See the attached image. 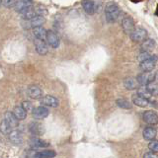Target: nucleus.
<instances>
[{
	"instance_id": "0eeeda50",
	"label": "nucleus",
	"mask_w": 158,
	"mask_h": 158,
	"mask_svg": "<svg viewBox=\"0 0 158 158\" xmlns=\"http://www.w3.org/2000/svg\"><path fill=\"white\" fill-rule=\"evenodd\" d=\"M47 43L53 48H57L59 47V37L54 33L53 31H47V37H46Z\"/></svg>"
},
{
	"instance_id": "9b49d317",
	"label": "nucleus",
	"mask_w": 158,
	"mask_h": 158,
	"mask_svg": "<svg viewBox=\"0 0 158 158\" xmlns=\"http://www.w3.org/2000/svg\"><path fill=\"white\" fill-rule=\"evenodd\" d=\"M122 28L126 34H131L135 30V23L130 17H125L122 20Z\"/></svg>"
},
{
	"instance_id": "c756f323",
	"label": "nucleus",
	"mask_w": 158,
	"mask_h": 158,
	"mask_svg": "<svg viewBox=\"0 0 158 158\" xmlns=\"http://www.w3.org/2000/svg\"><path fill=\"white\" fill-rule=\"evenodd\" d=\"M32 145L34 147H47L48 143L44 140L40 139V138H34V139H32Z\"/></svg>"
},
{
	"instance_id": "2f4dec72",
	"label": "nucleus",
	"mask_w": 158,
	"mask_h": 158,
	"mask_svg": "<svg viewBox=\"0 0 158 158\" xmlns=\"http://www.w3.org/2000/svg\"><path fill=\"white\" fill-rule=\"evenodd\" d=\"M152 56V54L149 52H145V51H142L139 54H138V60H139L140 62L141 61H144V60H146V59H148V58H150Z\"/></svg>"
},
{
	"instance_id": "dca6fc26",
	"label": "nucleus",
	"mask_w": 158,
	"mask_h": 158,
	"mask_svg": "<svg viewBox=\"0 0 158 158\" xmlns=\"http://www.w3.org/2000/svg\"><path fill=\"white\" fill-rule=\"evenodd\" d=\"M156 135H157V131H156V128L153 127H145L144 130H143V132H142L143 138H144L145 140H152V139H154Z\"/></svg>"
},
{
	"instance_id": "a211bd4d",
	"label": "nucleus",
	"mask_w": 158,
	"mask_h": 158,
	"mask_svg": "<svg viewBox=\"0 0 158 158\" xmlns=\"http://www.w3.org/2000/svg\"><path fill=\"white\" fill-rule=\"evenodd\" d=\"M9 139L12 143L17 144V145H20L23 142V137H22L21 132L19 131H15V130H13L9 133Z\"/></svg>"
},
{
	"instance_id": "4be33fe9",
	"label": "nucleus",
	"mask_w": 158,
	"mask_h": 158,
	"mask_svg": "<svg viewBox=\"0 0 158 158\" xmlns=\"http://www.w3.org/2000/svg\"><path fill=\"white\" fill-rule=\"evenodd\" d=\"M13 114L15 115V117H16L19 121H23L27 117V112L26 110L21 106V107H15L14 110H13Z\"/></svg>"
},
{
	"instance_id": "c85d7f7f",
	"label": "nucleus",
	"mask_w": 158,
	"mask_h": 158,
	"mask_svg": "<svg viewBox=\"0 0 158 158\" xmlns=\"http://www.w3.org/2000/svg\"><path fill=\"white\" fill-rule=\"evenodd\" d=\"M56 156V152L52 151V150H44V151H40L39 153H37L35 157H47V158H49V157H54Z\"/></svg>"
},
{
	"instance_id": "4468645a",
	"label": "nucleus",
	"mask_w": 158,
	"mask_h": 158,
	"mask_svg": "<svg viewBox=\"0 0 158 158\" xmlns=\"http://www.w3.org/2000/svg\"><path fill=\"white\" fill-rule=\"evenodd\" d=\"M123 86H125L127 90H135L139 87V83H138L136 78L127 77L123 80Z\"/></svg>"
},
{
	"instance_id": "9d476101",
	"label": "nucleus",
	"mask_w": 158,
	"mask_h": 158,
	"mask_svg": "<svg viewBox=\"0 0 158 158\" xmlns=\"http://www.w3.org/2000/svg\"><path fill=\"white\" fill-rule=\"evenodd\" d=\"M41 104L43 106H46V107H51V108H56L59 105V101L56 97L53 96H44V98H42L41 100Z\"/></svg>"
},
{
	"instance_id": "e433bc0d",
	"label": "nucleus",
	"mask_w": 158,
	"mask_h": 158,
	"mask_svg": "<svg viewBox=\"0 0 158 158\" xmlns=\"http://www.w3.org/2000/svg\"><path fill=\"white\" fill-rule=\"evenodd\" d=\"M1 3H2V0H0V5H1Z\"/></svg>"
},
{
	"instance_id": "5701e85b",
	"label": "nucleus",
	"mask_w": 158,
	"mask_h": 158,
	"mask_svg": "<svg viewBox=\"0 0 158 158\" xmlns=\"http://www.w3.org/2000/svg\"><path fill=\"white\" fill-rule=\"evenodd\" d=\"M154 47H155V42L153 41L152 39H148L147 38L141 44L142 51H145V52H150V51H152V49L154 48Z\"/></svg>"
},
{
	"instance_id": "7c9ffc66",
	"label": "nucleus",
	"mask_w": 158,
	"mask_h": 158,
	"mask_svg": "<svg viewBox=\"0 0 158 158\" xmlns=\"http://www.w3.org/2000/svg\"><path fill=\"white\" fill-rule=\"evenodd\" d=\"M148 148H149L150 152L158 153V140L155 139L150 140V142L148 143Z\"/></svg>"
},
{
	"instance_id": "6e6552de",
	"label": "nucleus",
	"mask_w": 158,
	"mask_h": 158,
	"mask_svg": "<svg viewBox=\"0 0 158 158\" xmlns=\"http://www.w3.org/2000/svg\"><path fill=\"white\" fill-rule=\"evenodd\" d=\"M142 118L146 123L154 126L158 123V115L153 111H146L142 114Z\"/></svg>"
},
{
	"instance_id": "473e14b6",
	"label": "nucleus",
	"mask_w": 158,
	"mask_h": 158,
	"mask_svg": "<svg viewBox=\"0 0 158 158\" xmlns=\"http://www.w3.org/2000/svg\"><path fill=\"white\" fill-rule=\"evenodd\" d=\"M22 107L26 110L27 113H33L34 111V106H33V104L30 102V101H24L22 103Z\"/></svg>"
},
{
	"instance_id": "2eb2a0df",
	"label": "nucleus",
	"mask_w": 158,
	"mask_h": 158,
	"mask_svg": "<svg viewBox=\"0 0 158 158\" xmlns=\"http://www.w3.org/2000/svg\"><path fill=\"white\" fill-rule=\"evenodd\" d=\"M28 94L32 99H41L43 96V91L39 86L32 85L28 89Z\"/></svg>"
},
{
	"instance_id": "393cba45",
	"label": "nucleus",
	"mask_w": 158,
	"mask_h": 158,
	"mask_svg": "<svg viewBox=\"0 0 158 158\" xmlns=\"http://www.w3.org/2000/svg\"><path fill=\"white\" fill-rule=\"evenodd\" d=\"M13 130L14 128L10 126L5 120H3L1 122V123H0V131H1L2 133H4V135H9V133L11 132Z\"/></svg>"
},
{
	"instance_id": "1a4fd4ad",
	"label": "nucleus",
	"mask_w": 158,
	"mask_h": 158,
	"mask_svg": "<svg viewBox=\"0 0 158 158\" xmlns=\"http://www.w3.org/2000/svg\"><path fill=\"white\" fill-rule=\"evenodd\" d=\"M32 114L36 120H43V118H47L48 116L49 111L46 106H39L34 109Z\"/></svg>"
},
{
	"instance_id": "b1692460",
	"label": "nucleus",
	"mask_w": 158,
	"mask_h": 158,
	"mask_svg": "<svg viewBox=\"0 0 158 158\" xmlns=\"http://www.w3.org/2000/svg\"><path fill=\"white\" fill-rule=\"evenodd\" d=\"M38 14V11L36 9H33L32 7L30 8V9H28V10H26L25 12H23V13H21V15H22V18L24 19V20H31L32 18H34L36 15Z\"/></svg>"
},
{
	"instance_id": "c9c22d12",
	"label": "nucleus",
	"mask_w": 158,
	"mask_h": 158,
	"mask_svg": "<svg viewBox=\"0 0 158 158\" xmlns=\"http://www.w3.org/2000/svg\"><path fill=\"white\" fill-rule=\"evenodd\" d=\"M154 80L158 81V70L156 72H154Z\"/></svg>"
},
{
	"instance_id": "f704fd0d",
	"label": "nucleus",
	"mask_w": 158,
	"mask_h": 158,
	"mask_svg": "<svg viewBox=\"0 0 158 158\" xmlns=\"http://www.w3.org/2000/svg\"><path fill=\"white\" fill-rule=\"evenodd\" d=\"M144 157L146 158H148V157H156V154H155V153L154 152H152V153H146V154L144 155Z\"/></svg>"
},
{
	"instance_id": "423d86ee",
	"label": "nucleus",
	"mask_w": 158,
	"mask_h": 158,
	"mask_svg": "<svg viewBox=\"0 0 158 158\" xmlns=\"http://www.w3.org/2000/svg\"><path fill=\"white\" fill-rule=\"evenodd\" d=\"M34 44H35V48H36L37 52L40 54V56H44V54L48 53V44H47L46 40L36 38V40H35V42H34Z\"/></svg>"
},
{
	"instance_id": "aec40b11",
	"label": "nucleus",
	"mask_w": 158,
	"mask_h": 158,
	"mask_svg": "<svg viewBox=\"0 0 158 158\" xmlns=\"http://www.w3.org/2000/svg\"><path fill=\"white\" fill-rule=\"evenodd\" d=\"M4 120L6 121L10 126H11L13 128H15V127H18V122H19V120L18 118L15 117V115L13 114V112L11 113V112H6L5 113V115H4Z\"/></svg>"
},
{
	"instance_id": "f8f14e48",
	"label": "nucleus",
	"mask_w": 158,
	"mask_h": 158,
	"mask_svg": "<svg viewBox=\"0 0 158 158\" xmlns=\"http://www.w3.org/2000/svg\"><path fill=\"white\" fill-rule=\"evenodd\" d=\"M82 7L84 9V11L89 15H93L97 11V5L92 0H83Z\"/></svg>"
},
{
	"instance_id": "bb28decb",
	"label": "nucleus",
	"mask_w": 158,
	"mask_h": 158,
	"mask_svg": "<svg viewBox=\"0 0 158 158\" xmlns=\"http://www.w3.org/2000/svg\"><path fill=\"white\" fill-rule=\"evenodd\" d=\"M137 95H139V96H141V97H143V98H145V99H147V100H150V98H151V94L149 93V91L147 90L146 89V87L145 86H142L141 88H139L138 87V90H137Z\"/></svg>"
},
{
	"instance_id": "412c9836",
	"label": "nucleus",
	"mask_w": 158,
	"mask_h": 158,
	"mask_svg": "<svg viewBox=\"0 0 158 158\" xmlns=\"http://www.w3.org/2000/svg\"><path fill=\"white\" fill-rule=\"evenodd\" d=\"M33 34L35 38L37 39H42V40H46L47 37V31L43 26H38V27H34L33 28Z\"/></svg>"
},
{
	"instance_id": "f3484780",
	"label": "nucleus",
	"mask_w": 158,
	"mask_h": 158,
	"mask_svg": "<svg viewBox=\"0 0 158 158\" xmlns=\"http://www.w3.org/2000/svg\"><path fill=\"white\" fill-rule=\"evenodd\" d=\"M46 22V18L43 14H37L34 18L31 20H29V26L30 27H38V26H42V25Z\"/></svg>"
},
{
	"instance_id": "20e7f679",
	"label": "nucleus",
	"mask_w": 158,
	"mask_h": 158,
	"mask_svg": "<svg viewBox=\"0 0 158 158\" xmlns=\"http://www.w3.org/2000/svg\"><path fill=\"white\" fill-rule=\"evenodd\" d=\"M33 6V1L32 0H17L14 4V8L17 12L23 13L26 10L30 9Z\"/></svg>"
},
{
	"instance_id": "72a5a7b5",
	"label": "nucleus",
	"mask_w": 158,
	"mask_h": 158,
	"mask_svg": "<svg viewBox=\"0 0 158 158\" xmlns=\"http://www.w3.org/2000/svg\"><path fill=\"white\" fill-rule=\"evenodd\" d=\"M2 2H3V5H4L5 7L10 8V7L14 6V4H15V2H16V0H2Z\"/></svg>"
},
{
	"instance_id": "f257e3e1",
	"label": "nucleus",
	"mask_w": 158,
	"mask_h": 158,
	"mask_svg": "<svg viewBox=\"0 0 158 158\" xmlns=\"http://www.w3.org/2000/svg\"><path fill=\"white\" fill-rule=\"evenodd\" d=\"M120 16V8L114 2H109L105 8V17L108 23L114 24Z\"/></svg>"
},
{
	"instance_id": "39448f33",
	"label": "nucleus",
	"mask_w": 158,
	"mask_h": 158,
	"mask_svg": "<svg viewBox=\"0 0 158 158\" xmlns=\"http://www.w3.org/2000/svg\"><path fill=\"white\" fill-rule=\"evenodd\" d=\"M156 61H157V56H152L150 58L146 59L144 61H141L139 64V67L142 71H152L153 68L155 67Z\"/></svg>"
},
{
	"instance_id": "7ed1b4c3",
	"label": "nucleus",
	"mask_w": 158,
	"mask_h": 158,
	"mask_svg": "<svg viewBox=\"0 0 158 158\" xmlns=\"http://www.w3.org/2000/svg\"><path fill=\"white\" fill-rule=\"evenodd\" d=\"M131 41L135 43H142L144 40L147 39V32L142 28H137L135 29L130 34Z\"/></svg>"
},
{
	"instance_id": "cd10ccee",
	"label": "nucleus",
	"mask_w": 158,
	"mask_h": 158,
	"mask_svg": "<svg viewBox=\"0 0 158 158\" xmlns=\"http://www.w3.org/2000/svg\"><path fill=\"white\" fill-rule=\"evenodd\" d=\"M117 103V105L122 108V109H131V102L127 100V99H118V100L116 101Z\"/></svg>"
},
{
	"instance_id": "a878e982",
	"label": "nucleus",
	"mask_w": 158,
	"mask_h": 158,
	"mask_svg": "<svg viewBox=\"0 0 158 158\" xmlns=\"http://www.w3.org/2000/svg\"><path fill=\"white\" fill-rule=\"evenodd\" d=\"M145 87L152 96H158V83L152 81L149 84H147Z\"/></svg>"
},
{
	"instance_id": "6ab92c4d",
	"label": "nucleus",
	"mask_w": 158,
	"mask_h": 158,
	"mask_svg": "<svg viewBox=\"0 0 158 158\" xmlns=\"http://www.w3.org/2000/svg\"><path fill=\"white\" fill-rule=\"evenodd\" d=\"M132 103L135 104V105L138 106V107H141V108H145L149 105V100H147V99L143 98L139 95H137V94H135L132 97Z\"/></svg>"
},
{
	"instance_id": "f03ea898",
	"label": "nucleus",
	"mask_w": 158,
	"mask_h": 158,
	"mask_svg": "<svg viewBox=\"0 0 158 158\" xmlns=\"http://www.w3.org/2000/svg\"><path fill=\"white\" fill-rule=\"evenodd\" d=\"M138 83L141 86H146L147 84H149L152 81L154 80V72L151 71H143L141 73H139L136 77Z\"/></svg>"
},
{
	"instance_id": "ddd939ff",
	"label": "nucleus",
	"mask_w": 158,
	"mask_h": 158,
	"mask_svg": "<svg viewBox=\"0 0 158 158\" xmlns=\"http://www.w3.org/2000/svg\"><path fill=\"white\" fill-rule=\"evenodd\" d=\"M29 130L31 131V133L33 135H42L43 133L44 132V127L42 123H37V122H34V123H31V125L29 127Z\"/></svg>"
}]
</instances>
